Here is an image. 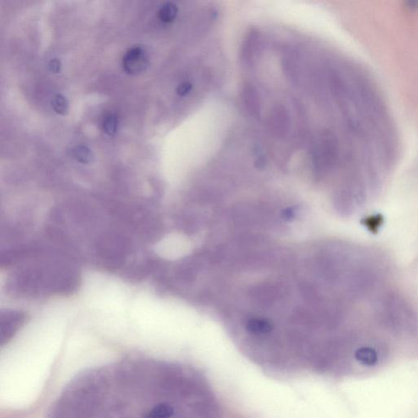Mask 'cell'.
<instances>
[{
	"instance_id": "1",
	"label": "cell",
	"mask_w": 418,
	"mask_h": 418,
	"mask_svg": "<svg viewBox=\"0 0 418 418\" xmlns=\"http://www.w3.org/2000/svg\"><path fill=\"white\" fill-rule=\"evenodd\" d=\"M107 389V379L101 373L82 374L52 406L48 418H95L102 409Z\"/></svg>"
},
{
	"instance_id": "2",
	"label": "cell",
	"mask_w": 418,
	"mask_h": 418,
	"mask_svg": "<svg viewBox=\"0 0 418 418\" xmlns=\"http://www.w3.org/2000/svg\"><path fill=\"white\" fill-rule=\"evenodd\" d=\"M149 63L150 59L146 49L141 46L129 48L123 58V68L126 73L131 75L145 73Z\"/></svg>"
},
{
	"instance_id": "3",
	"label": "cell",
	"mask_w": 418,
	"mask_h": 418,
	"mask_svg": "<svg viewBox=\"0 0 418 418\" xmlns=\"http://www.w3.org/2000/svg\"><path fill=\"white\" fill-rule=\"evenodd\" d=\"M188 418H220L222 410L217 401L205 397L189 405Z\"/></svg>"
},
{
	"instance_id": "4",
	"label": "cell",
	"mask_w": 418,
	"mask_h": 418,
	"mask_svg": "<svg viewBox=\"0 0 418 418\" xmlns=\"http://www.w3.org/2000/svg\"><path fill=\"white\" fill-rule=\"evenodd\" d=\"M355 357L362 365L373 366L379 360V353L375 346L363 345L355 352Z\"/></svg>"
},
{
	"instance_id": "5",
	"label": "cell",
	"mask_w": 418,
	"mask_h": 418,
	"mask_svg": "<svg viewBox=\"0 0 418 418\" xmlns=\"http://www.w3.org/2000/svg\"><path fill=\"white\" fill-rule=\"evenodd\" d=\"M10 317V316H9ZM7 317L6 321H2L1 326V343H6L13 337L14 333L18 330L19 323H21V317L19 316L14 318Z\"/></svg>"
},
{
	"instance_id": "6",
	"label": "cell",
	"mask_w": 418,
	"mask_h": 418,
	"mask_svg": "<svg viewBox=\"0 0 418 418\" xmlns=\"http://www.w3.org/2000/svg\"><path fill=\"white\" fill-rule=\"evenodd\" d=\"M175 409L172 404L161 403L147 412L144 418H171L174 415Z\"/></svg>"
},
{
	"instance_id": "7",
	"label": "cell",
	"mask_w": 418,
	"mask_h": 418,
	"mask_svg": "<svg viewBox=\"0 0 418 418\" xmlns=\"http://www.w3.org/2000/svg\"><path fill=\"white\" fill-rule=\"evenodd\" d=\"M247 332L255 335L267 334L272 331V323L263 318H252L247 323Z\"/></svg>"
},
{
	"instance_id": "8",
	"label": "cell",
	"mask_w": 418,
	"mask_h": 418,
	"mask_svg": "<svg viewBox=\"0 0 418 418\" xmlns=\"http://www.w3.org/2000/svg\"><path fill=\"white\" fill-rule=\"evenodd\" d=\"M178 13V7L173 3L168 2L163 5L159 11V18L163 23H172L177 18Z\"/></svg>"
},
{
	"instance_id": "9",
	"label": "cell",
	"mask_w": 418,
	"mask_h": 418,
	"mask_svg": "<svg viewBox=\"0 0 418 418\" xmlns=\"http://www.w3.org/2000/svg\"><path fill=\"white\" fill-rule=\"evenodd\" d=\"M52 107L54 112L60 115H65L69 111L68 99L62 95H56L53 97Z\"/></svg>"
},
{
	"instance_id": "10",
	"label": "cell",
	"mask_w": 418,
	"mask_h": 418,
	"mask_svg": "<svg viewBox=\"0 0 418 418\" xmlns=\"http://www.w3.org/2000/svg\"><path fill=\"white\" fill-rule=\"evenodd\" d=\"M73 156L77 161L82 164H89L92 159V153L86 146H76L73 151Z\"/></svg>"
},
{
	"instance_id": "11",
	"label": "cell",
	"mask_w": 418,
	"mask_h": 418,
	"mask_svg": "<svg viewBox=\"0 0 418 418\" xmlns=\"http://www.w3.org/2000/svg\"><path fill=\"white\" fill-rule=\"evenodd\" d=\"M103 130L109 136H113L117 133L118 119L117 115L109 114L104 119L102 124Z\"/></svg>"
},
{
	"instance_id": "12",
	"label": "cell",
	"mask_w": 418,
	"mask_h": 418,
	"mask_svg": "<svg viewBox=\"0 0 418 418\" xmlns=\"http://www.w3.org/2000/svg\"><path fill=\"white\" fill-rule=\"evenodd\" d=\"M95 418H129L125 411L118 406H113L107 411L100 410Z\"/></svg>"
},
{
	"instance_id": "13",
	"label": "cell",
	"mask_w": 418,
	"mask_h": 418,
	"mask_svg": "<svg viewBox=\"0 0 418 418\" xmlns=\"http://www.w3.org/2000/svg\"><path fill=\"white\" fill-rule=\"evenodd\" d=\"M48 67L52 73H58L60 71V68H62V65H60V62L59 60L53 59L50 63H49Z\"/></svg>"
}]
</instances>
